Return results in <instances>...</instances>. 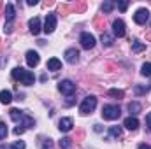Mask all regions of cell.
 Instances as JSON below:
<instances>
[{"label": "cell", "mask_w": 151, "mask_h": 149, "mask_svg": "<svg viewBox=\"0 0 151 149\" xmlns=\"http://www.w3.org/2000/svg\"><path fill=\"white\" fill-rule=\"evenodd\" d=\"M70 146H72V139L63 137V139L60 140V148H62V149H70Z\"/></svg>", "instance_id": "cell-24"}, {"label": "cell", "mask_w": 151, "mask_h": 149, "mask_svg": "<svg viewBox=\"0 0 151 149\" xmlns=\"http://www.w3.org/2000/svg\"><path fill=\"white\" fill-rule=\"evenodd\" d=\"M118 7H119V11H127L128 2H118Z\"/></svg>", "instance_id": "cell-32"}, {"label": "cell", "mask_w": 151, "mask_h": 149, "mask_svg": "<svg viewBox=\"0 0 151 149\" xmlns=\"http://www.w3.org/2000/svg\"><path fill=\"white\" fill-rule=\"evenodd\" d=\"M2 7H4V2H0V14H2Z\"/></svg>", "instance_id": "cell-39"}, {"label": "cell", "mask_w": 151, "mask_h": 149, "mask_svg": "<svg viewBox=\"0 0 151 149\" xmlns=\"http://www.w3.org/2000/svg\"><path fill=\"white\" fill-rule=\"evenodd\" d=\"M25 58H27L28 67H32V69H34V67H37L39 62H40L39 53H37V51H32V49H30V51H27V56H25Z\"/></svg>", "instance_id": "cell-8"}, {"label": "cell", "mask_w": 151, "mask_h": 149, "mask_svg": "<svg viewBox=\"0 0 151 149\" xmlns=\"http://www.w3.org/2000/svg\"><path fill=\"white\" fill-rule=\"evenodd\" d=\"M12 79L19 81V82H21V84H25V86H32V84L35 82V77H34V74H32L30 70L21 69V67H16V69L12 70Z\"/></svg>", "instance_id": "cell-1"}, {"label": "cell", "mask_w": 151, "mask_h": 149, "mask_svg": "<svg viewBox=\"0 0 151 149\" xmlns=\"http://www.w3.org/2000/svg\"><path fill=\"white\" fill-rule=\"evenodd\" d=\"M40 149H53V140L51 139H42L40 140Z\"/></svg>", "instance_id": "cell-25"}, {"label": "cell", "mask_w": 151, "mask_h": 149, "mask_svg": "<svg viewBox=\"0 0 151 149\" xmlns=\"http://www.w3.org/2000/svg\"><path fill=\"white\" fill-rule=\"evenodd\" d=\"M113 32L116 37H123L125 35V23L121 19H116L113 23Z\"/></svg>", "instance_id": "cell-11"}, {"label": "cell", "mask_w": 151, "mask_h": 149, "mask_svg": "<svg viewBox=\"0 0 151 149\" xmlns=\"http://www.w3.org/2000/svg\"><path fill=\"white\" fill-rule=\"evenodd\" d=\"M65 60L69 62V63H77L79 62V51L77 49H74V47H70V49H67L65 51Z\"/></svg>", "instance_id": "cell-10"}, {"label": "cell", "mask_w": 151, "mask_h": 149, "mask_svg": "<svg viewBox=\"0 0 151 149\" xmlns=\"http://www.w3.org/2000/svg\"><path fill=\"white\" fill-rule=\"evenodd\" d=\"M72 126H74V121H72L70 117H62V119L58 121V128H60V132H70Z\"/></svg>", "instance_id": "cell-9"}, {"label": "cell", "mask_w": 151, "mask_h": 149, "mask_svg": "<svg viewBox=\"0 0 151 149\" xmlns=\"http://www.w3.org/2000/svg\"><path fill=\"white\" fill-rule=\"evenodd\" d=\"M14 16H16L14 5H12V4H5V19H7V23H12Z\"/></svg>", "instance_id": "cell-15"}, {"label": "cell", "mask_w": 151, "mask_h": 149, "mask_svg": "<svg viewBox=\"0 0 151 149\" xmlns=\"http://www.w3.org/2000/svg\"><path fill=\"white\" fill-rule=\"evenodd\" d=\"M146 39H148V40H151V34H148V35H146Z\"/></svg>", "instance_id": "cell-41"}, {"label": "cell", "mask_w": 151, "mask_h": 149, "mask_svg": "<svg viewBox=\"0 0 151 149\" xmlns=\"http://www.w3.org/2000/svg\"><path fill=\"white\" fill-rule=\"evenodd\" d=\"M95 25L99 27V30H104V23H102V18H97V19H95Z\"/></svg>", "instance_id": "cell-33"}, {"label": "cell", "mask_w": 151, "mask_h": 149, "mask_svg": "<svg viewBox=\"0 0 151 149\" xmlns=\"http://www.w3.org/2000/svg\"><path fill=\"white\" fill-rule=\"evenodd\" d=\"M95 132H102V126L100 125H95Z\"/></svg>", "instance_id": "cell-38"}, {"label": "cell", "mask_w": 151, "mask_h": 149, "mask_svg": "<svg viewBox=\"0 0 151 149\" xmlns=\"http://www.w3.org/2000/svg\"><path fill=\"white\" fill-rule=\"evenodd\" d=\"M5 137H7V125L0 121V139H5Z\"/></svg>", "instance_id": "cell-28"}, {"label": "cell", "mask_w": 151, "mask_h": 149, "mask_svg": "<svg viewBox=\"0 0 151 149\" xmlns=\"http://www.w3.org/2000/svg\"><path fill=\"white\" fill-rule=\"evenodd\" d=\"M23 132H25V126H23V125H18V126L14 128V135H21Z\"/></svg>", "instance_id": "cell-31"}, {"label": "cell", "mask_w": 151, "mask_h": 149, "mask_svg": "<svg viewBox=\"0 0 151 149\" xmlns=\"http://www.w3.org/2000/svg\"><path fill=\"white\" fill-rule=\"evenodd\" d=\"M95 107H97V98L95 97H86L83 100V104L79 105V111H81V114H90V112L95 111Z\"/></svg>", "instance_id": "cell-3"}, {"label": "cell", "mask_w": 151, "mask_h": 149, "mask_svg": "<svg viewBox=\"0 0 151 149\" xmlns=\"http://www.w3.org/2000/svg\"><path fill=\"white\" fill-rule=\"evenodd\" d=\"M141 109H142V105H141L139 102H130V104H128V111H130V114H134V116L139 114Z\"/></svg>", "instance_id": "cell-19"}, {"label": "cell", "mask_w": 151, "mask_h": 149, "mask_svg": "<svg viewBox=\"0 0 151 149\" xmlns=\"http://www.w3.org/2000/svg\"><path fill=\"white\" fill-rule=\"evenodd\" d=\"M146 49V44L144 42H141V40H134L132 42V51L134 53H141V51H144Z\"/></svg>", "instance_id": "cell-18"}, {"label": "cell", "mask_w": 151, "mask_h": 149, "mask_svg": "<svg viewBox=\"0 0 151 149\" xmlns=\"http://www.w3.org/2000/svg\"><path fill=\"white\" fill-rule=\"evenodd\" d=\"M47 69L49 70H60L62 69V62L58 58H51V60H47Z\"/></svg>", "instance_id": "cell-17"}, {"label": "cell", "mask_w": 151, "mask_h": 149, "mask_svg": "<svg viewBox=\"0 0 151 149\" xmlns=\"http://www.w3.org/2000/svg\"><path fill=\"white\" fill-rule=\"evenodd\" d=\"M139 149H151V146H148V144H141Z\"/></svg>", "instance_id": "cell-37"}, {"label": "cell", "mask_w": 151, "mask_h": 149, "mask_svg": "<svg viewBox=\"0 0 151 149\" xmlns=\"http://www.w3.org/2000/svg\"><path fill=\"white\" fill-rule=\"evenodd\" d=\"M109 95L114 97V98H123L125 97V91L123 90H118V88H113V90H109Z\"/></svg>", "instance_id": "cell-23"}, {"label": "cell", "mask_w": 151, "mask_h": 149, "mask_svg": "<svg viewBox=\"0 0 151 149\" xmlns=\"http://www.w3.org/2000/svg\"><path fill=\"white\" fill-rule=\"evenodd\" d=\"M0 149H11V148H7V146H0Z\"/></svg>", "instance_id": "cell-40"}, {"label": "cell", "mask_w": 151, "mask_h": 149, "mask_svg": "<svg viewBox=\"0 0 151 149\" xmlns=\"http://www.w3.org/2000/svg\"><path fill=\"white\" fill-rule=\"evenodd\" d=\"M9 116H11V119H12V121L19 123V121H23V117H25V112L19 111V109H11V111H9Z\"/></svg>", "instance_id": "cell-14"}, {"label": "cell", "mask_w": 151, "mask_h": 149, "mask_svg": "<svg viewBox=\"0 0 151 149\" xmlns=\"http://www.w3.org/2000/svg\"><path fill=\"white\" fill-rule=\"evenodd\" d=\"M79 42H81V46H83L84 49H91V47L95 46V37H93L91 34L84 32V34H81V37H79Z\"/></svg>", "instance_id": "cell-5"}, {"label": "cell", "mask_w": 151, "mask_h": 149, "mask_svg": "<svg viewBox=\"0 0 151 149\" xmlns=\"http://www.w3.org/2000/svg\"><path fill=\"white\" fill-rule=\"evenodd\" d=\"M58 90L63 93V95H72L76 91V84L72 81H69V79H65V81H62L60 84H58Z\"/></svg>", "instance_id": "cell-6"}, {"label": "cell", "mask_w": 151, "mask_h": 149, "mask_svg": "<svg viewBox=\"0 0 151 149\" xmlns=\"http://www.w3.org/2000/svg\"><path fill=\"white\" fill-rule=\"evenodd\" d=\"M70 9H74L76 12H83V11L86 9V4H84V2H77V4H74Z\"/></svg>", "instance_id": "cell-27"}, {"label": "cell", "mask_w": 151, "mask_h": 149, "mask_svg": "<svg viewBox=\"0 0 151 149\" xmlns=\"http://www.w3.org/2000/svg\"><path fill=\"white\" fill-rule=\"evenodd\" d=\"M28 27H30V32L34 35H39L40 34V19L39 18H32L30 23H28Z\"/></svg>", "instance_id": "cell-13"}, {"label": "cell", "mask_w": 151, "mask_h": 149, "mask_svg": "<svg viewBox=\"0 0 151 149\" xmlns=\"http://www.w3.org/2000/svg\"><path fill=\"white\" fill-rule=\"evenodd\" d=\"M151 90V86H134V91H135V95H144V93H148Z\"/></svg>", "instance_id": "cell-22"}, {"label": "cell", "mask_w": 151, "mask_h": 149, "mask_svg": "<svg viewBox=\"0 0 151 149\" xmlns=\"http://www.w3.org/2000/svg\"><path fill=\"white\" fill-rule=\"evenodd\" d=\"M141 74L146 75V77H151V63H144L142 69H141Z\"/></svg>", "instance_id": "cell-26"}, {"label": "cell", "mask_w": 151, "mask_h": 149, "mask_svg": "<svg viewBox=\"0 0 151 149\" xmlns=\"http://www.w3.org/2000/svg\"><path fill=\"white\" fill-rule=\"evenodd\" d=\"M109 135L113 139H119L121 137V128L119 126H109Z\"/></svg>", "instance_id": "cell-21"}, {"label": "cell", "mask_w": 151, "mask_h": 149, "mask_svg": "<svg viewBox=\"0 0 151 149\" xmlns=\"http://www.w3.org/2000/svg\"><path fill=\"white\" fill-rule=\"evenodd\" d=\"M27 4H28V5H37L39 2H37V0H28V2H27Z\"/></svg>", "instance_id": "cell-36"}, {"label": "cell", "mask_w": 151, "mask_h": 149, "mask_svg": "<svg viewBox=\"0 0 151 149\" xmlns=\"http://www.w3.org/2000/svg\"><path fill=\"white\" fill-rule=\"evenodd\" d=\"M119 114H121V111H119L118 105H104V107H102V117L107 119V121H114V119H118Z\"/></svg>", "instance_id": "cell-2"}, {"label": "cell", "mask_w": 151, "mask_h": 149, "mask_svg": "<svg viewBox=\"0 0 151 149\" xmlns=\"http://www.w3.org/2000/svg\"><path fill=\"white\" fill-rule=\"evenodd\" d=\"M69 9H70V7H69V5H65V4H63V5H60V12H62V14H67V12H69Z\"/></svg>", "instance_id": "cell-34"}, {"label": "cell", "mask_w": 151, "mask_h": 149, "mask_svg": "<svg viewBox=\"0 0 151 149\" xmlns=\"http://www.w3.org/2000/svg\"><path fill=\"white\" fill-rule=\"evenodd\" d=\"M123 126H125V128H128V130H137V128H139V119H137V117H134V116H130V117H127V119H125Z\"/></svg>", "instance_id": "cell-12"}, {"label": "cell", "mask_w": 151, "mask_h": 149, "mask_svg": "<svg viewBox=\"0 0 151 149\" xmlns=\"http://www.w3.org/2000/svg\"><path fill=\"white\" fill-rule=\"evenodd\" d=\"M148 18H150V11H148V9H139V11L134 14V21H135L137 25H144V23L148 21Z\"/></svg>", "instance_id": "cell-7"}, {"label": "cell", "mask_w": 151, "mask_h": 149, "mask_svg": "<svg viewBox=\"0 0 151 149\" xmlns=\"http://www.w3.org/2000/svg\"><path fill=\"white\" fill-rule=\"evenodd\" d=\"M113 7H114L113 2H106V4L102 5V11H104V12L107 14V12H111V11H113Z\"/></svg>", "instance_id": "cell-29"}, {"label": "cell", "mask_w": 151, "mask_h": 149, "mask_svg": "<svg viewBox=\"0 0 151 149\" xmlns=\"http://www.w3.org/2000/svg\"><path fill=\"white\" fill-rule=\"evenodd\" d=\"M11 149H25V142L23 140H18V142H14L11 146Z\"/></svg>", "instance_id": "cell-30"}, {"label": "cell", "mask_w": 151, "mask_h": 149, "mask_svg": "<svg viewBox=\"0 0 151 149\" xmlns=\"http://www.w3.org/2000/svg\"><path fill=\"white\" fill-rule=\"evenodd\" d=\"M146 125H148V128L151 130V112L148 114V116H146Z\"/></svg>", "instance_id": "cell-35"}, {"label": "cell", "mask_w": 151, "mask_h": 149, "mask_svg": "<svg viewBox=\"0 0 151 149\" xmlns=\"http://www.w3.org/2000/svg\"><path fill=\"white\" fill-rule=\"evenodd\" d=\"M55 28H56V16H55V12H49L46 16V21H44V28L42 30L46 34H53Z\"/></svg>", "instance_id": "cell-4"}, {"label": "cell", "mask_w": 151, "mask_h": 149, "mask_svg": "<svg viewBox=\"0 0 151 149\" xmlns=\"http://www.w3.org/2000/svg\"><path fill=\"white\" fill-rule=\"evenodd\" d=\"M100 40H102V44H104L106 47H109V46H113V42H114L113 35H109L107 32H104V34H102V37H100Z\"/></svg>", "instance_id": "cell-20"}, {"label": "cell", "mask_w": 151, "mask_h": 149, "mask_svg": "<svg viewBox=\"0 0 151 149\" xmlns=\"http://www.w3.org/2000/svg\"><path fill=\"white\" fill-rule=\"evenodd\" d=\"M11 100H12V93L9 90H2L0 91V102L7 105V104H11Z\"/></svg>", "instance_id": "cell-16"}]
</instances>
